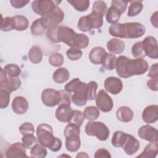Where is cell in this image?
<instances>
[{
    "mask_svg": "<svg viewBox=\"0 0 158 158\" xmlns=\"http://www.w3.org/2000/svg\"><path fill=\"white\" fill-rule=\"evenodd\" d=\"M67 57L71 60H77L82 56V51L77 47H71L66 51Z\"/></svg>",
    "mask_w": 158,
    "mask_h": 158,
    "instance_id": "obj_47",
    "label": "cell"
},
{
    "mask_svg": "<svg viewBox=\"0 0 158 158\" xmlns=\"http://www.w3.org/2000/svg\"><path fill=\"white\" fill-rule=\"evenodd\" d=\"M77 27L80 31L83 32L89 31V30H91L89 27L86 15L82 16L80 18L77 23Z\"/></svg>",
    "mask_w": 158,
    "mask_h": 158,
    "instance_id": "obj_51",
    "label": "cell"
},
{
    "mask_svg": "<svg viewBox=\"0 0 158 158\" xmlns=\"http://www.w3.org/2000/svg\"><path fill=\"white\" fill-rule=\"evenodd\" d=\"M148 67V62L143 59H132L124 56H120L117 58L115 69L120 77L127 78L146 73Z\"/></svg>",
    "mask_w": 158,
    "mask_h": 158,
    "instance_id": "obj_1",
    "label": "cell"
},
{
    "mask_svg": "<svg viewBox=\"0 0 158 158\" xmlns=\"http://www.w3.org/2000/svg\"><path fill=\"white\" fill-rule=\"evenodd\" d=\"M104 86L105 89L112 94H117L121 92L123 88L122 80L115 77H107L104 82Z\"/></svg>",
    "mask_w": 158,
    "mask_h": 158,
    "instance_id": "obj_14",
    "label": "cell"
},
{
    "mask_svg": "<svg viewBox=\"0 0 158 158\" xmlns=\"http://www.w3.org/2000/svg\"><path fill=\"white\" fill-rule=\"evenodd\" d=\"M10 93L6 89H0V108L5 109L9 104Z\"/></svg>",
    "mask_w": 158,
    "mask_h": 158,
    "instance_id": "obj_46",
    "label": "cell"
},
{
    "mask_svg": "<svg viewBox=\"0 0 158 158\" xmlns=\"http://www.w3.org/2000/svg\"><path fill=\"white\" fill-rule=\"evenodd\" d=\"M66 149L70 152H77L81 145L80 135H71L65 137V143Z\"/></svg>",
    "mask_w": 158,
    "mask_h": 158,
    "instance_id": "obj_22",
    "label": "cell"
},
{
    "mask_svg": "<svg viewBox=\"0 0 158 158\" xmlns=\"http://www.w3.org/2000/svg\"><path fill=\"white\" fill-rule=\"evenodd\" d=\"M122 148L127 155L131 156L139 150V142L132 135L127 134V139Z\"/></svg>",
    "mask_w": 158,
    "mask_h": 158,
    "instance_id": "obj_19",
    "label": "cell"
},
{
    "mask_svg": "<svg viewBox=\"0 0 158 158\" xmlns=\"http://www.w3.org/2000/svg\"><path fill=\"white\" fill-rule=\"evenodd\" d=\"M91 29L100 28L103 24V17L96 12H91L86 15Z\"/></svg>",
    "mask_w": 158,
    "mask_h": 158,
    "instance_id": "obj_25",
    "label": "cell"
},
{
    "mask_svg": "<svg viewBox=\"0 0 158 158\" xmlns=\"http://www.w3.org/2000/svg\"><path fill=\"white\" fill-rule=\"evenodd\" d=\"M80 127H78L77 125H75L73 123H69L64 131V135L65 138L67 137V136L71 135H80Z\"/></svg>",
    "mask_w": 158,
    "mask_h": 158,
    "instance_id": "obj_49",
    "label": "cell"
},
{
    "mask_svg": "<svg viewBox=\"0 0 158 158\" xmlns=\"http://www.w3.org/2000/svg\"><path fill=\"white\" fill-rule=\"evenodd\" d=\"M108 51L114 54H120L125 49V44L123 41L117 38H112L107 43Z\"/></svg>",
    "mask_w": 158,
    "mask_h": 158,
    "instance_id": "obj_21",
    "label": "cell"
},
{
    "mask_svg": "<svg viewBox=\"0 0 158 158\" xmlns=\"http://www.w3.org/2000/svg\"><path fill=\"white\" fill-rule=\"evenodd\" d=\"M30 30L31 34L34 36H41L44 33L46 28L42 23L41 18L37 19L33 22L30 27Z\"/></svg>",
    "mask_w": 158,
    "mask_h": 158,
    "instance_id": "obj_34",
    "label": "cell"
},
{
    "mask_svg": "<svg viewBox=\"0 0 158 158\" xmlns=\"http://www.w3.org/2000/svg\"><path fill=\"white\" fill-rule=\"evenodd\" d=\"M77 33L73 29L65 26H56L47 30V37L55 43L63 42L67 46L75 47Z\"/></svg>",
    "mask_w": 158,
    "mask_h": 158,
    "instance_id": "obj_3",
    "label": "cell"
},
{
    "mask_svg": "<svg viewBox=\"0 0 158 158\" xmlns=\"http://www.w3.org/2000/svg\"><path fill=\"white\" fill-rule=\"evenodd\" d=\"M71 97L72 102L78 106H85L88 101L87 83L80 81L73 90Z\"/></svg>",
    "mask_w": 158,
    "mask_h": 158,
    "instance_id": "obj_6",
    "label": "cell"
},
{
    "mask_svg": "<svg viewBox=\"0 0 158 158\" xmlns=\"http://www.w3.org/2000/svg\"><path fill=\"white\" fill-rule=\"evenodd\" d=\"M98 84L94 81H91L87 84V97L88 100L93 101L96 99Z\"/></svg>",
    "mask_w": 158,
    "mask_h": 158,
    "instance_id": "obj_45",
    "label": "cell"
},
{
    "mask_svg": "<svg viewBox=\"0 0 158 158\" xmlns=\"http://www.w3.org/2000/svg\"><path fill=\"white\" fill-rule=\"evenodd\" d=\"M49 63L54 67H59L64 64V57L59 52L52 53L49 57Z\"/></svg>",
    "mask_w": 158,
    "mask_h": 158,
    "instance_id": "obj_43",
    "label": "cell"
},
{
    "mask_svg": "<svg viewBox=\"0 0 158 158\" xmlns=\"http://www.w3.org/2000/svg\"><path fill=\"white\" fill-rule=\"evenodd\" d=\"M20 133L22 135L28 134H33L35 133V128L33 125L30 122H24L19 128Z\"/></svg>",
    "mask_w": 158,
    "mask_h": 158,
    "instance_id": "obj_50",
    "label": "cell"
},
{
    "mask_svg": "<svg viewBox=\"0 0 158 158\" xmlns=\"http://www.w3.org/2000/svg\"><path fill=\"white\" fill-rule=\"evenodd\" d=\"M21 86V80L19 77H9L6 75L3 68L1 69L0 89H4L11 93Z\"/></svg>",
    "mask_w": 158,
    "mask_h": 158,
    "instance_id": "obj_7",
    "label": "cell"
},
{
    "mask_svg": "<svg viewBox=\"0 0 158 158\" xmlns=\"http://www.w3.org/2000/svg\"><path fill=\"white\" fill-rule=\"evenodd\" d=\"M47 150L41 144H36L31 148L30 156L35 158H43L47 156Z\"/></svg>",
    "mask_w": 158,
    "mask_h": 158,
    "instance_id": "obj_35",
    "label": "cell"
},
{
    "mask_svg": "<svg viewBox=\"0 0 158 158\" xmlns=\"http://www.w3.org/2000/svg\"><path fill=\"white\" fill-rule=\"evenodd\" d=\"M60 2L51 0L34 1L31 3V8L34 12L43 16L57 7Z\"/></svg>",
    "mask_w": 158,
    "mask_h": 158,
    "instance_id": "obj_8",
    "label": "cell"
},
{
    "mask_svg": "<svg viewBox=\"0 0 158 158\" xmlns=\"http://www.w3.org/2000/svg\"><path fill=\"white\" fill-rule=\"evenodd\" d=\"M26 146L23 143H15L10 146L7 149L6 156L7 158H17V157H26Z\"/></svg>",
    "mask_w": 158,
    "mask_h": 158,
    "instance_id": "obj_15",
    "label": "cell"
},
{
    "mask_svg": "<svg viewBox=\"0 0 158 158\" xmlns=\"http://www.w3.org/2000/svg\"><path fill=\"white\" fill-rule=\"evenodd\" d=\"M85 118L83 115V113L81 111L73 110L72 118L69 123H73L80 127L82 125L83 122L85 121Z\"/></svg>",
    "mask_w": 158,
    "mask_h": 158,
    "instance_id": "obj_42",
    "label": "cell"
},
{
    "mask_svg": "<svg viewBox=\"0 0 158 158\" xmlns=\"http://www.w3.org/2000/svg\"><path fill=\"white\" fill-rule=\"evenodd\" d=\"M117 57L115 55L107 53L102 60V65L107 70H112L115 68Z\"/></svg>",
    "mask_w": 158,
    "mask_h": 158,
    "instance_id": "obj_38",
    "label": "cell"
},
{
    "mask_svg": "<svg viewBox=\"0 0 158 158\" xmlns=\"http://www.w3.org/2000/svg\"><path fill=\"white\" fill-rule=\"evenodd\" d=\"M36 135L40 144L49 148L53 152L59 151L62 147L61 140L53 136V130L51 125L41 123L36 128Z\"/></svg>",
    "mask_w": 158,
    "mask_h": 158,
    "instance_id": "obj_2",
    "label": "cell"
},
{
    "mask_svg": "<svg viewBox=\"0 0 158 158\" xmlns=\"http://www.w3.org/2000/svg\"><path fill=\"white\" fill-rule=\"evenodd\" d=\"M142 44L145 56L153 59L158 58L157 42L154 37L152 36L146 37L142 41Z\"/></svg>",
    "mask_w": 158,
    "mask_h": 158,
    "instance_id": "obj_12",
    "label": "cell"
},
{
    "mask_svg": "<svg viewBox=\"0 0 158 158\" xmlns=\"http://www.w3.org/2000/svg\"><path fill=\"white\" fill-rule=\"evenodd\" d=\"M142 118L147 123H152L158 119L157 105H150L145 107L142 113Z\"/></svg>",
    "mask_w": 158,
    "mask_h": 158,
    "instance_id": "obj_18",
    "label": "cell"
},
{
    "mask_svg": "<svg viewBox=\"0 0 158 158\" xmlns=\"http://www.w3.org/2000/svg\"><path fill=\"white\" fill-rule=\"evenodd\" d=\"M41 22L46 29L58 26L64 19V13L58 6L56 7L52 10L46 14L41 16Z\"/></svg>",
    "mask_w": 158,
    "mask_h": 158,
    "instance_id": "obj_5",
    "label": "cell"
},
{
    "mask_svg": "<svg viewBox=\"0 0 158 158\" xmlns=\"http://www.w3.org/2000/svg\"><path fill=\"white\" fill-rule=\"evenodd\" d=\"M143 4L141 1H132L130 2V5L128 7V16L135 17L138 15L142 10Z\"/></svg>",
    "mask_w": 158,
    "mask_h": 158,
    "instance_id": "obj_32",
    "label": "cell"
},
{
    "mask_svg": "<svg viewBox=\"0 0 158 158\" xmlns=\"http://www.w3.org/2000/svg\"><path fill=\"white\" fill-rule=\"evenodd\" d=\"M0 28L1 30L3 31H9L14 30L15 21L13 17H6L5 18L2 17Z\"/></svg>",
    "mask_w": 158,
    "mask_h": 158,
    "instance_id": "obj_39",
    "label": "cell"
},
{
    "mask_svg": "<svg viewBox=\"0 0 158 158\" xmlns=\"http://www.w3.org/2000/svg\"><path fill=\"white\" fill-rule=\"evenodd\" d=\"M59 91H60V101L58 105H60V104L70 105L71 97H72L70 93L67 92L65 89L60 90Z\"/></svg>",
    "mask_w": 158,
    "mask_h": 158,
    "instance_id": "obj_52",
    "label": "cell"
},
{
    "mask_svg": "<svg viewBox=\"0 0 158 158\" xmlns=\"http://www.w3.org/2000/svg\"><path fill=\"white\" fill-rule=\"evenodd\" d=\"M80 79L78 78H75L71 81H70L67 84H66L64 86V89L69 93H73L75 88L76 87L78 83L80 81Z\"/></svg>",
    "mask_w": 158,
    "mask_h": 158,
    "instance_id": "obj_54",
    "label": "cell"
},
{
    "mask_svg": "<svg viewBox=\"0 0 158 158\" xmlns=\"http://www.w3.org/2000/svg\"><path fill=\"white\" fill-rule=\"evenodd\" d=\"M4 71L9 77H19L21 73V69L19 65L14 64H9L4 67Z\"/></svg>",
    "mask_w": 158,
    "mask_h": 158,
    "instance_id": "obj_36",
    "label": "cell"
},
{
    "mask_svg": "<svg viewBox=\"0 0 158 158\" xmlns=\"http://www.w3.org/2000/svg\"><path fill=\"white\" fill-rule=\"evenodd\" d=\"M128 2L124 1H118V0H114L111 2V5L116 7L118 8L122 14L124 13L127 7Z\"/></svg>",
    "mask_w": 158,
    "mask_h": 158,
    "instance_id": "obj_53",
    "label": "cell"
},
{
    "mask_svg": "<svg viewBox=\"0 0 158 158\" xmlns=\"http://www.w3.org/2000/svg\"><path fill=\"white\" fill-rule=\"evenodd\" d=\"M121 14L122 13L118 8L111 5L106 12V20L107 22L112 24L117 23L120 19Z\"/></svg>",
    "mask_w": 158,
    "mask_h": 158,
    "instance_id": "obj_28",
    "label": "cell"
},
{
    "mask_svg": "<svg viewBox=\"0 0 158 158\" xmlns=\"http://www.w3.org/2000/svg\"><path fill=\"white\" fill-rule=\"evenodd\" d=\"M94 157L95 158H103V157H111V155L110 154L109 152L104 148H101L98 149L94 155Z\"/></svg>",
    "mask_w": 158,
    "mask_h": 158,
    "instance_id": "obj_55",
    "label": "cell"
},
{
    "mask_svg": "<svg viewBox=\"0 0 158 158\" xmlns=\"http://www.w3.org/2000/svg\"><path fill=\"white\" fill-rule=\"evenodd\" d=\"M107 10V7L106 2L103 1H96L93 5V12H96L101 14L102 17L106 15Z\"/></svg>",
    "mask_w": 158,
    "mask_h": 158,
    "instance_id": "obj_44",
    "label": "cell"
},
{
    "mask_svg": "<svg viewBox=\"0 0 158 158\" xmlns=\"http://www.w3.org/2000/svg\"><path fill=\"white\" fill-rule=\"evenodd\" d=\"M83 113L85 118L89 121H93L97 119L100 115L99 111L98 108L93 106L85 107Z\"/></svg>",
    "mask_w": 158,
    "mask_h": 158,
    "instance_id": "obj_33",
    "label": "cell"
},
{
    "mask_svg": "<svg viewBox=\"0 0 158 158\" xmlns=\"http://www.w3.org/2000/svg\"><path fill=\"white\" fill-rule=\"evenodd\" d=\"M85 133L88 136H94L100 141H106L110 131L106 125L101 122H88L85 126Z\"/></svg>",
    "mask_w": 158,
    "mask_h": 158,
    "instance_id": "obj_4",
    "label": "cell"
},
{
    "mask_svg": "<svg viewBox=\"0 0 158 158\" xmlns=\"http://www.w3.org/2000/svg\"><path fill=\"white\" fill-rule=\"evenodd\" d=\"M116 116L118 120L122 122H130L134 116L133 110L128 106H121L120 107L117 112Z\"/></svg>",
    "mask_w": 158,
    "mask_h": 158,
    "instance_id": "obj_23",
    "label": "cell"
},
{
    "mask_svg": "<svg viewBox=\"0 0 158 158\" xmlns=\"http://www.w3.org/2000/svg\"><path fill=\"white\" fill-rule=\"evenodd\" d=\"M22 141L27 149H31L35 144H36L38 142L36 138L33 135V134L23 135Z\"/></svg>",
    "mask_w": 158,
    "mask_h": 158,
    "instance_id": "obj_48",
    "label": "cell"
},
{
    "mask_svg": "<svg viewBox=\"0 0 158 158\" xmlns=\"http://www.w3.org/2000/svg\"><path fill=\"white\" fill-rule=\"evenodd\" d=\"M89 42V38L86 35L77 33L75 40V47L79 49L86 48L88 46Z\"/></svg>",
    "mask_w": 158,
    "mask_h": 158,
    "instance_id": "obj_40",
    "label": "cell"
},
{
    "mask_svg": "<svg viewBox=\"0 0 158 158\" xmlns=\"http://www.w3.org/2000/svg\"><path fill=\"white\" fill-rule=\"evenodd\" d=\"M131 54L134 57L137 59H143L146 56L143 50L142 41L136 42L133 45Z\"/></svg>",
    "mask_w": 158,
    "mask_h": 158,
    "instance_id": "obj_41",
    "label": "cell"
},
{
    "mask_svg": "<svg viewBox=\"0 0 158 158\" xmlns=\"http://www.w3.org/2000/svg\"><path fill=\"white\" fill-rule=\"evenodd\" d=\"M67 2L79 12L86 11L89 7L90 3L88 0H68Z\"/></svg>",
    "mask_w": 158,
    "mask_h": 158,
    "instance_id": "obj_37",
    "label": "cell"
},
{
    "mask_svg": "<svg viewBox=\"0 0 158 158\" xmlns=\"http://www.w3.org/2000/svg\"><path fill=\"white\" fill-rule=\"evenodd\" d=\"M109 33L112 36L125 38L124 23L117 22L112 24L109 28Z\"/></svg>",
    "mask_w": 158,
    "mask_h": 158,
    "instance_id": "obj_30",
    "label": "cell"
},
{
    "mask_svg": "<svg viewBox=\"0 0 158 158\" xmlns=\"http://www.w3.org/2000/svg\"><path fill=\"white\" fill-rule=\"evenodd\" d=\"M41 101L48 107H54L58 105L60 101L59 91L52 88L44 89L41 93Z\"/></svg>",
    "mask_w": 158,
    "mask_h": 158,
    "instance_id": "obj_11",
    "label": "cell"
},
{
    "mask_svg": "<svg viewBox=\"0 0 158 158\" xmlns=\"http://www.w3.org/2000/svg\"><path fill=\"white\" fill-rule=\"evenodd\" d=\"M157 142H151L145 147L144 151L141 152V154L138 156L136 157L154 158L157 156Z\"/></svg>",
    "mask_w": 158,
    "mask_h": 158,
    "instance_id": "obj_26",
    "label": "cell"
},
{
    "mask_svg": "<svg viewBox=\"0 0 158 158\" xmlns=\"http://www.w3.org/2000/svg\"><path fill=\"white\" fill-rule=\"evenodd\" d=\"M158 77L152 78L147 81L148 87L152 91H156L158 89Z\"/></svg>",
    "mask_w": 158,
    "mask_h": 158,
    "instance_id": "obj_57",
    "label": "cell"
},
{
    "mask_svg": "<svg viewBox=\"0 0 158 158\" xmlns=\"http://www.w3.org/2000/svg\"><path fill=\"white\" fill-rule=\"evenodd\" d=\"M15 21V29L17 31H23L28 28L29 22L27 17L21 15L13 17Z\"/></svg>",
    "mask_w": 158,
    "mask_h": 158,
    "instance_id": "obj_31",
    "label": "cell"
},
{
    "mask_svg": "<svg viewBox=\"0 0 158 158\" xmlns=\"http://www.w3.org/2000/svg\"><path fill=\"white\" fill-rule=\"evenodd\" d=\"M151 22L152 25L155 27H158V22H157V11H156L154 14H152L151 17Z\"/></svg>",
    "mask_w": 158,
    "mask_h": 158,
    "instance_id": "obj_59",
    "label": "cell"
},
{
    "mask_svg": "<svg viewBox=\"0 0 158 158\" xmlns=\"http://www.w3.org/2000/svg\"><path fill=\"white\" fill-rule=\"evenodd\" d=\"M29 1H24V0H10V3L11 6L16 9H20L24 6H25Z\"/></svg>",
    "mask_w": 158,
    "mask_h": 158,
    "instance_id": "obj_56",
    "label": "cell"
},
{
    "mask_svg": "<svg viewBox=\"0 0 158 158\" xmlns=\"http://www.w3.org/2000/svg\"><path fill=\"white\" fill-rule=\"evenodd\" d=\"M76 157L77 158H78V157H89V156L86 152H80L78 153V154L76 156Z\"/></svg>",
    "mask_w": 158,
    "mask_h": 158,
    "instance_id": "obj_60",
    "label": "cell"
},
{
    "mask_svg": "<svg viewBox=\"0 0 158 158\" xmlns=\"http://www.w3.org/2000/svg\"><path fill=\"white\" fill-rule=\"evenodd\" d=\"M145 27L138 22H128L124 23L125 38H138L145 33Z\"/></svg>",
    "mask_w": 158,
    "mask_h": 158,
    "instance_id": "obj_9",
    "label": "cell"
},
{
    "mask_svg": "<svg viewBox=\"0 0 158 158\" xmlns=\"http://www.w3.org/2000/svg\"><path fill=\"white\" fill-rule=\"evenodd\" d=\"M29 60L33 64H36L41 62L43 59V52L41 49L37 46H32L28 52Z\"/></svg>",
    "mask_w": 158,
    "mask_h": 158,
    "instance_id": "obj_27",
    "label": "cell"
},
{
    "mask_svg": "<svg viewBox=\"0 0 158 158\" xmlns=\"http://www.w3.org/2000/svg\"><path fill=\"white\" fill-rule=\"evenodd\" d=\"M148 77L151 78H156L158 77V67L157 63L151 66L148 72Z\"/></svg>",
    "mask_w": 158,
    "mask_h": 158,
    "instance_id": "obj_58",
    "label": "cell"
},
{
    "mask_svg": "<svg viewBox=\"0 0 158 158\" xmlns=\"http://www.w3.org/2000/svg\"><path fill=\"white\" fill-rule=\"evenodd\" d=\"M127 137V134L122 131H116L112 135L111 143L115 148H122Z\"/></svg>",
    "mask_w": 158,
    "mask_h": 158,
    "instance_id": "obj_29",
    "label": "cell"
},
{
    "mask_svg": "<svg viewBox=\"0 0 158 158\" xmlns=\"http://www.w3.org/2000/svg\"><path fill=\"white\" fill-rule=\"evenodd\" d=\"M70 78L69 71L65 67L58 68L52 75L53 80L57 83H64Z\"/></svg>",
    "mask_w": 158,
    "mask_h": 158,
    "instance_id": "obj_24",
    "label": "cell"
},
{
    "mask_svg": "<svg viewBox=\"0 0 158 158\" xmlns=\"http://www.w3.org/2000/svg\"><path fill=\"white\" fill-rule=\"evenodd\" d=\"M107 52L101 46H96L93 48L89 54V59L90 61L95 64H102V60Z\"/></svg>",
    "mask_w": 158,
    "mask_h": 158,
    "instance_id": "obj_20",
    "label": "cell"
},
{
    "mask_svg": "<svg viewBox=\"0 0 158 158\" xmlns=\"http://www.w3.org/2000/svg\"><path fill=\"white\" fill-rule=\"evenodd\" d=\"M12 109L13 112L16 114H23L28 109V101L23 96H17L12 101Z\"/></svg>",
    "mask_w": 158,
    "mask_h": 158,
    "instance_id": "obj_17",
    "label": "cell"
},
{
    "mask_svg": "<svg viewBox=\"0 0 158 158\" xmlns=\"http://www.w3.org/2000/svg\"><path fill=\"white\" fill-rule=\"evenodd\" d=\"M138 135L140 138L149 142H157L158 141L157 130L149 125L141 126L138 129Z\"/></svg>",
    "mask_w": 158,
    "mask_h": 158,
    "instance_id": "obj_13",
    "label": "cell"
},
{
    "mask_svg": "<svg viewBox=\"0 0 158 158\" xmlns=\"http://www.w3.org/2000/svg\"><path fill=\"white\" fill-rule=\"evenodd\" d=\"M73 110L70 105L60 104L56 110L55 116L59 122L69 123L72 118Z\"/></svg>",
    "mask_w": 158,
    "mask_h": 158,
    "instance_id": "obj_16",
    "label": "cell"
},
{
    "mask_svg": "<svg viewBox=\"0 0 158 158\" xmlns=\"http://www.w3.org/2000/svg\"><path fill=\"white\" fill-rule=\"evenodd\" d=\"M96 104L98 109L103 112H110L114 106L111 97L103 89L98 93L96 97Z\"/></svg>",
    "mask_w": 158,
    "mask_h": 158,
    "instance_id": "obj_10",
    "label": "cell"
}]
</instances>
